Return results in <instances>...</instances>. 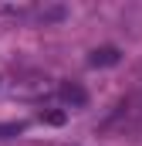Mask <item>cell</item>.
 I'll return each mask as SVG.
<instances>
[{"label": "cell", "instance_id": "4", "mask_svg": "<svg viewBox=\"0 0 142 146\" xmlns=\"http://www.w3.org/2000/svg\"><path fill=\"white\" fill-rule=\"evenodd\" d=\"M61 99L68 102L71 109H85V106H88V92H85L81 85H74V82H64V85H61Z\"/></svg>", "mask_w": 142, "mask_h": 146}, {"label": "cell", "instance_id": "3", "mask_svg": "<svg viewBox=\"0 0 142 146\" xmlns=\"http://www.w3.org/2000/svg\"><path fill=\"white\" fill-rule=\"evenodd\" d=\"M118 61H122V51H118V48H112V44L95 48V51H91V58H88V65H91V68H112V65H118Z\"/></svg>", "mask_w": 142, "mask_h": 146}, {"label": "cell", "instance_id": "6", "mask_svg": "<svg viewBox=\"0 0 142 146\" xmlns=\"http://www.w3.org/2000/svg\"><path fill=\"white\" fill-rule=\"evenodd\" d=\"M44 122L47 126H61L64 122V112H44Z\"/></svg>", "mask_w": 142, "mask_h": 146}, {"label": "cell", "instance_id": "5", "mask_svg": "<svg viewBox=\"0 0 142 146\" xmlns=\"http://www.w3.org/2000/svg\"><path fill=\"white\" fill-rule=\"evenodd\" d=\"M27 129V122H0V139H10V136H20Z\"/></svg>", "mask_w": 142, "mask_h": 146}, {"label": "cell", "instance_id": "2", "mask_svg": "<svg viewBox=\"0 0 142 146\" xmlns=\"http://www.w3.org/2000/svg\"><path fill=\"white\" fill-rule=\"evenodd\" d=\"M64 17H68V7H61V3H44V7L27 10V21H37V24H58Z\"/></svg>", "mask_w": 142, "mask_h": 146}, {"label": "cell", "instance_id": "1", "mask_svg": "<svg viewBox=\"0 0 142 146\" xmlns=\"http://www.w3.org/2000/svg\"><path fill=\"white\" fill-rule=\"evenodd\" d=\"M102 133H118V136H132V133H142V92L122 99L112 115L102 122Z\"/></svg>", "mask_w": 142, "mask_h": 146}]
</instances>
